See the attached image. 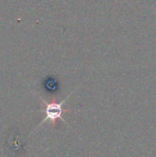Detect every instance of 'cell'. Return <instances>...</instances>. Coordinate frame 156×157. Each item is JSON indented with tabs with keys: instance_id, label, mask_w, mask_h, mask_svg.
<instances>
[{
	"instance_id": "cell-1",
	"label": "cell",
	"mask_w": 156,
	"mask_h": 157,
	"mask_svg": "<svg viewBox=\"0 0 156 157\" xmlns=\"http://www.w3.org/2000/svg\"><path fill=\"white\" fill-rule=\"evenodd\" d=\"M68 97L66 98H64L62 102L60 103H56V102H52V103H47L46 101H43L45 104V109H43V112L45 113V118L42 121L43 122H46L48 121H55L57 120H62L63 122L67 123L63 118V113L65 111L63 109V103L67 100Z\"/></svg>"
}]
</instances>
